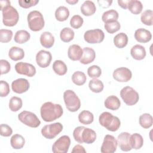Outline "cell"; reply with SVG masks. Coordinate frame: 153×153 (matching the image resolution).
Segmentation results:
<instances>
[{"instance_id":"obj_1","label":"cell","mask_w":153,"mask_h":153,"mask_svg":"<svg viewBox=\"0 0 153 153\" xmlns=\"http://www.w3.org/2000/svg\"><path fill=\"white\" fill-rule=\"evenodd\" d=\"M40 113L41 117L44 121L51 122L61 117L63 110L60 105L47 102L41 106Z\"/></svg>"},{"instance_id":"obj_2","label":"cell","mask_w":153,"mask_h":153,"mask_svg":"<svg viewBox=\"0 0 153 153\" xmlns=\"http://www.w3.org/2000/svg\"><path fill=\"white\" fill-rule=\"evenodd\" d=\"M99 121L102 126L111 131L118 130L121 125L120 119L109 112L102 113L99 116Z\"/></svg>"},{"instance_id":"obj_3","label":"cell","mask_w":153,"mask_h":153,"mask_svg":"<svg viewBox=\"0 0 153 153\" xmlns=\"http://www.w3.org/2000/svg\"><path fill=\"white\" fill-rule=\"evenodd\" d=\"M27 19L29 27L32 31H39L44 27L45 22L43 16L38 11H30L27 15Z\"/></svg>"},{"instance_id":"obj_4","label":"cell","mask_w":153,"mask_h":153,"mask_svg":"<svg viewBox=\"0 0 153 153\" xmlns=\"http://www.w3.org/2000/svg\"><path fill=\"white\" fill-rule=\"evenodd\" d=\"M2 22L5 26L12 27L15 26L19 19L17 10L11 5H8L2 10Z\"/></svg>"},{"instance_id":"obj_5","label":"cell","mask_w":153,"mask_h":153,"mask_svg":"<svg viewBox=\"0 0 153 153\" xmlns=\"http://www.w3.org/2000/svg\"><path fill=\"white\" fill-rule=\"evenodd\" d=\"M63 99L66 108L70 112H76L80 108V99L74 91L66 90L63 93Z\"/></svg>"},{"instance_id":"obj_6","label":"cell","mask_w":153,"mask_h":153,"mask_svg":"<svg viewBox=\"0 0 153 153\" xmlns=\"http://www.w3.org/2000/svg\"><path fill=\"white\" fill-rule=\"evenodd\" d=\"M120 96L128 106H132L137 103L139 99L138 93L132 87L126 86L120 91Z\"/></svg>"},{"instance_id":"obj_7","label":"cell","mask_w":153,"mask_h":153,"mask_svg":"<svg viewBox=\"0 0 153 153\" xmlns=\"http://www.w3.org/2000/svg\"><path fill=\"white\" fill-rule=\"evenodd\" d=\"M18 118L22 123L32 128H36L41 124V121L37 116L30 111H22L19 114Z\"/></svg>"},{"instance_id":"obj_8","label":"cell","mask_w":153,"mask_h":153,"mask_svg":"<svg viewBox=\"0 0 153 153\" xmlns=\"http://www.w3.org/2000/svg\"><path fill=\"white\" fill-rule=\"evenodd\" d=\"M62 130V124L57 122L44 126L41 129V134L46 139H52L57 136Z\"/></svg>"},{"instance_id":"obj_9","label":"cell","mask_w":153,"mask_h":153,"mask_svg":"<svg viewBox=\"0 0 153 153\" xmlns=\"http://www.w3.org/2000/svg\"><path fill=\"white\" fill-rule=\"evenodd\" d=\"M84 40L89 44H98L102 42L105 38L103 30L99 29H91L86 31L84 35Z\"/></svg>"},{"instance_id":"obj_10","label":"cell","mask_w":153,"mask_h":153,"mask_svg":"<svg viewBox=\"0 0 153 153\" xmlns=\"http://www.w3.org/2000/svg\"><path fill=\"white\" fill-rule=\"evenodd\" d=\"M71 145V139L68 136L60 137L53 145L52 151L54 153H66Z\"/></svg>"},{"instance_id":"obj_11","label":"cell","mask_w":153,"mask_h":153,"mask_svg":"<svg viewBox=\"0 0 153 153\" xmlns=\"http://www.w3.org/2000/svg\"><path fill=\"white\" fill-rule=\"evenodd\" d=\"M118 143L114 136L106 134L101 146L100 151L102 153H113L116 151Z\"/></svg>"},{"instance_id":"obj_12","label":"cell","mask_w":153,"mask_h":153,"mask_svg":"<svg viewBox=\"0 0 153 153\" xmlns=\"http://www.w3.org/2000/svg\"><path fill=\"white\" fill-rule=\"evenodd\" d=\"M17 73L25 75L29 77L33 76L36 74V69L33 65L25 62H18L15 65Z\"/></svg>"},{"instance_id":"obj_13","label":"cell","mask_w":153,"mask_h":153,"mask_svg":"<svg viewBox=\"0 0 153 153\" xmlns=\"http://www.w3.org/2000/svg\"><path fill=\"white\" fill-rule=\"evenodd\" d=\"M132 73L131 71L125 67H121L116 69L113 72V78L118 82H127L131 79Z\"/></svg>"},{"instance_id":"obj_14","label":"cell","mask_w":153,"mask_h":153,"mask_svg":"<svg viewBox=\"0 0 153 153\" xmlns=\"http://www.w3.org/2000/svg\"><path fill=\"white\" fill-rule=\"evenodd\" d=\"M52 60V56L50 51L40 50L36 55V62L37 65L42 68L48 67Z\"/></svg>"},{"instance_id":"obj_15","label":"cell","mask_w":153,"mask_h":153,"mask_svg":"<svg viewBox=\"0 0 153 153\" xmlns=\"http://www.w3.org/2000/svg\"><path fill=\"white\" fill-rule=\"evenodd\" d=\"M30 87L29 81L25 78H19L12 82L11 88L14 92L22 94L27 91Z\"/></svg>"},{"instance_id":"obj_16","label":"cell","mask_w":153,"mask_h":153,"mask_svg":"<svg viewBox=\"0 0 153 153\" xmlns=\"http://www.w3.org/2000/svg\"><path fill=\"white\" fill-rule=\"evenodd\" d=\"M130 134L128 132L121 133L117 137V143L120 148L123 151H129L131 149L130 145Z\"/></svg>"},{"instance_id":"obj_17","label":"cell","mask_w":153,"mask_h":153,"mask_svg":"<svg viewBox=\"0 0 153 153\" xmlns=\"http://www.w3.org/2000/svg\"><path fill=\"white\" fill-rule=\"evenodd\" d=\"M134 38L139 42L146 43L151 41L152 38V34L148 30L143 28H140L135 31Z\"/></svg>"},{"instance_id":"obj_18","label":"cell","mask_w":153,"mask_h":153,"mask_svg":"<svg viewBox=\"0 0 153 153\" xmlns=\"http://www.w3.org/2000/svg\"><path fill=\"white\" fill-rule=\"evenodd\" d=\"M81 138L82 143L91 144L96 140V133L93 130L84 127L81 131Z\"/></svg>"},{"instance_id":"obj_19","label":"cell","mask_w":153,"mask_h":153,"mask_svg":"<svg viewBox=\"0 0 153 153\" xmlns=\"http://www.w3.org/2000/svg\"><path fill=\"white\" fill-rule=\"evenodd\" d=\"M83 54V50L81 47L76 44H73L69 46L68 50V57L73 60H79L81 59Z\"/></svg>"},{"instance_id":"obj_20","label":"cell","mask_w":153,"mask_h":153,"mask_svg":"<svg viewBox=\"0 0 153 153\" xmlns=\"http://www.w3.org/2000/svg\"><path fill=\"white\" fill-rule=\"evenodd\" d=\"M83 54L81 58L80 63L84 65H87L93 62L96 57L94 50L90 47H84L83 48Z\"/></svg>"},{"instance_id":"obj_21","label":"cell","mask_w":153,"mask_h":153,"mask_svg":"<svg viewBox=\"0 0 153 153\" xmlns=\"http://www.w3.org/2000/svg\"><path fill=\"white\" fill-rule=\"evenodd\" d=\"M130 54L132 57L137 60H141L146 56L145 48L141 45L136 44L132 47L130 50Z\"/></svg>"},{"instance_id":"obj_22","label":"cell","mask_w":153,"mask_h":153,"mask_svg":"<svg viewBox=\"0 0 153 153\" xmlns=\"http://www.w3.org/2000/svg\"><path fill=\"white\" fill-rule=\"evenodd\" d=\"M40 43L46 48H50L54 43V38L49 32H44L40 36Z\"/></svg>"},{"instance_id":"obj_23","label":"cell","mask_w":153,"mask_h":153,"mask_svg":"<svg viewBox=\"0 0 153 153\" xmlns=\"http://www.w3.org/2000/svg\"><path fill=\"white\" fill-rule=\"evenodd\" d=\"M105 106L110 110H117L121 105V102L119 99L114 95L108 96L104 102Z\"/></svg>"},{"instance_id":"obj_24","label":"cell","mask_w":153,"mask_h":153,"mask_svg":"<svg viewBox=\"0 0 153 153\" xmlns=\"http://www.w3.org/2000/svg\"><path fill=\"white\" fill-rule=\"evenodd\" d=\"M96 11V5L91 1H85L81 6V13L85 16H90L94 14Z\"/></svg>"},{"instance_id":"obj_25","label":"cell","mask_w":153,"mask_h":153,"mask_svg":"<svg viewBox=\"0 0 153 153\" xmlns=\"http://www.w3.org/2000/svg\"><path fill=\"white\" fill-rule=\"evenodd\" d=\"M143 144V139L139 133H133L130 137V145L131 149H139Z\"/></svg>"},{"instance_id":"obj_26","label":"cell","mask_w":153,"mask_h":153,"mask_svg":"<svg viewBox=\"0 0 153 153\" xmlns=\"http://www.w3.org/2000/svg\"><path fill=\"white\" fill-rule=\"evenodd\" d=\"M8 56L10 58L14 60L17 61L22 60L25 56L24 50L18 47H12L8 52Z\"/></svg>"},{"instance_id":"obj_27","label":"cell","mask_w":153,"mask_h":153,"mask_svg":"<svg viewBox=\"0 0 153 153\" xmlns=\"http://www.w3.org/2000/svg\"><path fill=\"white\" fill-rule=\"evenodd\" d=\"M114 43L117 48H123L125 47L128 43L127 35L123 32L118 33L114 38Z\"/></svg>"},{"instance_id":"obj_28","label":"cell","mask_w":153,"mask_h":153,"mask_svg":"<svg viewBox=\"0 0 153 153\" xmlns=\"http://www.w3.org/2000/svg\"><path fill=\"white\" fill-rule=\"evenodd\" d=\"M10 143L13 148L15 149H20L24 146L25 140L22 135L15 134L11 137Z\"/></svg>"},{"instance_id":"obj_29","label":"cell","mask_w":153,"mask_h":153,"mask_svg":"<svg viewBox=\"0 0 153 153\" xmlns=\"http://www.w3.org/2000/svg\"><path fill=\"white\" fill-rule=\"evenodd\" d=\"M78 120L81 124L88 125L93 123L94 120V116L89 111L84 110L79 114Z\"/></svg>"},{"instance_id":"obj_30","label":"cell","mask_w":153,"mask_h":153,"mask_svg":"<svg viewBox=\"0 0 153 153\" xmlns=\"http://www.w3.org/2000/svg\"><path fill=\"white\" fill-rule=\"evenodd\" d=\"M53 69L58 75H64L66 74L68 68L66 64L62 60H55L53 64Z\"/></svg>"},{"instance_id":"obj_31","label":"cell","mask_w":153,"mask_h":153,"mask_svg":"<svg viewBox=\"0 0 153 153\" xmlns=\"http://www.w3.org/2000/svg\"><path fill=\"white\" fill-rule=\"evenodd\" d=\"M69 16V11L65 6L58 7L55 11V17L59 22H64Z\"/></svg>"},{"instance_id":"obj_32","label":"cell","mask_w":153,"mask_h":153,"mask_svg":"<svg viewBox=\"0 0 153 153\" xmlns=\"http://www.w3.org/2000/svg\"><path fill=\"white\" fill-rule=\"evenodd\" d=\"M30 38V33L25 30H20L16 32L14 35V41L18 44H24L28 41Z\"/></svg>"},{"instance_id":"obj_33","label":"cell","mask_w":153,"mask_h":153,"mask_svg":"<svg viewBox=\"0 0 153 153\" xmlns=\"http://www.w3.org/2000/svg\"><path fill=\"white\" fill-rule=\"evenodd\" d=\"M74 30L69 27H64L60 33V39L65 42H69L72 41L74 38Z\"/></svg>"},{"instance_id":"obj_34","label":"cell","mask_w":153,"mask_h":153,"mask_svg":"<svg viewBox=\"0 0 153 153\" xmlns=\"http://www.w3.org/2000/svg\"><path fill=\"white\" fill-rule=\"evenodd\" d=\"M153 123L152 117L151 114L145 113L139 117V124L143 128H149Z\"/></svg>"},{"instance_id":"obj_35","label":"cell","mask_w":153,"mask_h":153,"mask_svg":"<svg viewBox=\"0 0 153 153\" xmlns=\"http://www.w3.org/2000/svg\"><path fill=\"white\" fill-rule=\"evenodd\" d=\"M88 87L91 91L96 93L102 92L104 88L102 81L97 78H93L90 80L88 83Z\"/></svg>"},{"instance_id":"obj_36","label":"cell","mask_w":153,"mask_h":153,"mask_svg":"<svg viewBox=\"0 0 153 153\" xmlns=\"http://www.w3.org/2000/svg\"><path fill=\"white\" fill-rule=\"evenodd\" d=\"M127 8L131 13L134 14H139L142 11L143 5L139 1L130 0Z\"/></svg>"},{"instance_id":"obj_37","label":"cell","mask_w":153,"mask_h":153,"mask_svg":"<svg viewBox=\"0 0 153 153\" xmlns=\"http://www.w3.org/2000/svg\"><path fill=\"white\" fill-rule=\"evenodd\" d=\"M118 13L115 10H110L104 12L102 16V21L105 23L117 20L118 19Z\"/></svg>"},{"instance_id":"obj_38","label":"cell","mask_w":153,"mask_h":153,"mask_svg":"<svg viewBox=\"0 0 153 153\" xmlns=\"http://www.w3.org/2000/svg\"><path fill=\"white\" fill-rule=\"evenodd\" d=\"M87 80L85 74L81 71H76L72 75V81L76 85H82Z\"/></svg>"},{"instance_id":"obj_39","label":"cell","mask_w":153,"mask_h":153,"mask_svg":"<svg viewBox=\"0 0 153 153\" xmlns=\"http://www.w3.org/2000/svg\"><path fill=\"white\" fill-rule=\"evenodd\" d=\"M23 102L21 98L13 96L12 97L9 102V108L13 112L18 111L22 107Z\"/></svg>"},{"instance_id":"obj_40","label":"cell","mask_w":153,"mask_h":153,"mask_svg":"<svg viewBox=\"0 0 153 153\" xmlns=\"http://www.w3.org/2000/svg\"><path fill=\"white\" fill-rule=\"evenodd\" d=\"M153 11L151 10H146L144 11L140 16V20L142 23L146 26L152 25Z\"/></svg>"},{"instance_id":"obj_41","label":"cell","mask_w":153,"mask_h":153,"mask_svg":"<svg viewBox=\"0 0 153 153\" xmlns=\"http://www.w3.org/2000/svg\"><path fill=\"white\" fill-rule=\"evenodd\" d=\"M104 27L108 33H114L120 29L121 25L119 22L115 20L105 23Z\"/></svg>"},{"instance_id":"obj_42","label":"cell","mask_w":153,"mask_h":153,"mask_svg":"<svg viewBox=\"0 0 153 153\" xmlns=\"http://www.w3.org/2000/svg\"><path fill=\"white\" fill-rule=\"evenodd\" d=\"M12 37L13 32L11 30L3 29L0 30V41L1 42H8L11 40Z\"/></svg>"},{"instance_id":"obj_43","label":"cell","mask_w":153,"mask_h":153,"mask_svg":"<svg viewBox=\"0 0 153 153\" xmlns=\"http://www.w3.org/2000/svg\"><path fill=\"white\" fill-rule=\"evenodd\" d=\"M87 74L90 78H97L101 75L102 70L99 66L97 65H93L88 68Z\"/></svg>"},{"instance_id":"obj_44","label":"cell","mask_w":153,"mask_h":153,"mask_svg":"<svg viewBox=\"0 0 153 153\" xmlns=\"http://www.w3.org/2000/svg\"><path fill=\"white\" fill-rule=\"evenodd\" d=\"M84 20L79 15H74L70 20V25L74 29H78L82 26Z\"/></svg>"},{"instance_id":"obj_45","label":"cell","mask_w":153,"mask_h":153,"mask_svg":"<svg viewBox=\"0 0 153 153\" xmlns=\"http://www.w3.org/2000/svg\"><path fill=\"white\" fill-rule=\"evenodd\" d=\"M10 91V86L7 82L1 80L0 81V96L1 97L7 96Z\"/></svg>"},{"instance_id":"obj_46","label":"cell","mask_w":153,"mask_h":153,"mask_svg":"<svg viewBox=\"0 0 153 153\" xmlns=\"http://www.w3.org/2000/svg\"><path fill=\"white\" fill-rule=\"evenodd\" d=\"M1 135L4 137H8L13 133V130L11 127L6 124H2L0 126Z\"/></svg>"},{"instance_id":"obj_47","label":"cell","mask_w":153,"mask_h":153,"mask_svg":"<svg viewBox=\"0 0 153 153\" xmlns=\"http://www.w3.org/2000/svg\"><path fill=\"white\" fill-rule=\"evenodd\" d=\"M0 64H1V74H5L10 72L11 69V65L10 63L4 59H1L0 60Z\"/></svg>"},{"instance_id":"obj_48","label":"cell","mask_w":153,"mask_h":153,"mask_svg":"<svg viewBox=\"0 0 153 153\" xmlns=\"http://www.w3.org/2000/svg\"><path fill=\"white\" fill-rule=\"evenodd\" d=\"M39 2L38 0H29V1H19V5L24 8H29L32 6L36 5Z\"/></svg>"},{"instance_id":"obj_49","label":"cell","mask_w":153,"mask_h":153,"mask_svg":"<svg viewBox=\"0 0 153 153\" xmlns=\"http://www.w3.org/2000/svg\"><path fill=\"white\" fill-rule=\"evenodd\" d=\"M84 126L77 127L74 129V130L73 131V136H74L75 140L79 143H82V140H81V131H82V129L84 128Z\"/></svg>"},{"instance_id":"obj_50","label":"cell","mask_w":153,"mask_h":153,"mask_svg":"<svg viewBox=\"0 0 153 153\" xmlns=\"http://www.w3.org/2000/svg\"><path fill=\"white\" fill-rule=\"evenodd\" d=\"M72 153H74V152H79V153L83 152V153H85L86 151L85 150L84 148L82 146H81L80 145H75L73 148V149L72 150Z\"/></svg>"},{"instance_id":"obj_51","label":"cell","mask_w":153,"mask_h":153,"mask_svg":"<svg viewBox=\"0 0 153 153\" xmlns=\"http://www.w3.org/2000/svg\"><path fill=\"white\" fill-rule=\"evenodd\" d=\"M97 2L100 7L103 8H107L111 5L112 1H98Z\"/></svg>"},{"instance_id":"obj_52","label":"cell","mask_w":153,"mask_h":153,"mask_svg":"<svg viewBox=\"0 0 153 153\" xmlns=\"http://www.w3.org/2000/svg\"><path fill=\"white\" fill-rule=\"evenodd\" d=\"M130 2V0H124V1H118V5L123 9H127L128 8V5Z\"/></svg>"},{"instance_id":"obj_53","label":"cell","mask_w":153,"mask_h":153,"mask_svg":"<svg viewBox=\"0 0 153 153\" xmlns=\"http://www.w3.org/2000/svg\"><path fill=\"white\" fill-rule=\"evenodd\" d=\"M10 1H0V5H1V10H2L4 7L6 6L10 5Z\"/></svg>"},{"instance_id":"obj_54","label":"cell","mask_w":153,"mask_h":153,"mask_svg":"<svg viewBox=\"0 0 153 153\" xmlns=\"http://www.w3.org/2000/svg\"><path fill=\"white\" fill-rule=\"evenodd\" d=\"M78 2V0H74V1H68V0H66V2L70 4H72V5H74L76 3H77Z\"/></svg>"}]
</instances>
